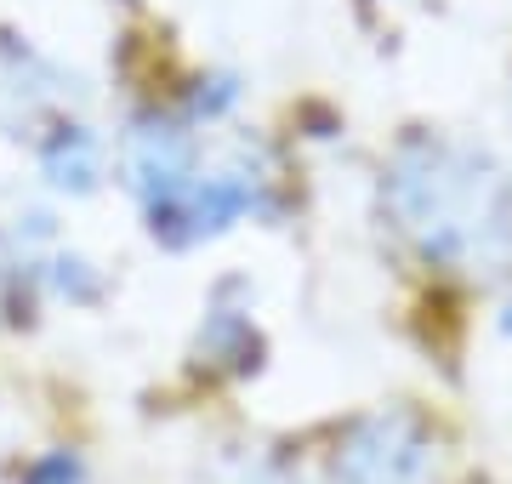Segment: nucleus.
<instances>
[{
    "instance_id": "f257e3e1",
    "label": "nucleus",
    "mask_w": 512,
    "mask_h": 484,
    "mask_svg": "<svg viewBox=\"0 0 512 484\" xmlns=\"http://www.w3.org/2000/svg\"><path fill=\"white\" fill-rule=\"evenodd\" d=\"M200 177V149H194V131L171 126L160 114L137 120L126 137V183L137 188V200L148 211H160Z\"/></svg>"
},
{
    "instance_id": "f03ea898",
    "label": "nucleus",
    "mask_w": 512,
    "mask_h": 484,
    "mask_svg": "<svg viewBox=\"0 0 512 484\" xmlns=\"http://www.w3.org/2000/svg\"><path fill=\"white\" fill-rule=\"evenodd\" d=\"M421 473H427V450H421V439L410 433V422H370L359 439H353V450L336 462V479L348 484H416Z\"/></svg>"
},
{
    "instance_id": "7ed1b4c3",
    "label": "nucleus",
    "mask_w": 512,
    "mask_h": 484,
    "mask_svg": "<svg viewBox=\"0 0 512 484\" xmlns=\"http://www.w3.org/2000/svg\"><path fill=\"white\" fill-rule=\"evenodd\" d=\"M40 171L46 183L63 188V194H92L97 177H103V143H97L86 126H57L46 143H40Z\"/></svg>"
},
{
    "instance_id": "20e7f679",
    "label": "nucleus",
    "mask_w": 512,
    "mask_h": 484,
    "mask_svg": "<svg viewBox=\"0 0 512 484\" xmlns=\"http://www.w3.org/2000/svg\"><path fill=\"white\" fill-rule=\"evenodd\" d=\"M23 484H86V473H80L74 456H46V462L29 467V479Z\"/></svg>"
}]
</instances>
